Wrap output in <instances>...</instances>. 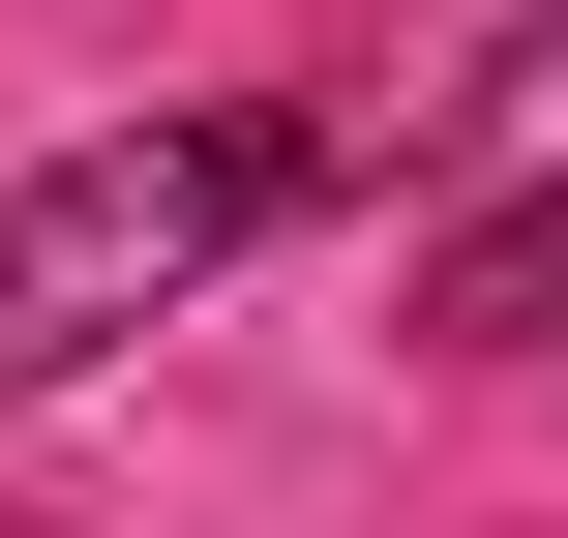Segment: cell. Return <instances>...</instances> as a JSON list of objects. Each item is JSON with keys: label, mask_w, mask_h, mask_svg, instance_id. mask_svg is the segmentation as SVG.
Here are the masks:
<instances>
[{"label": "cell", "mask_w": 568, "mask_h": 538, "mask_svg": "<svg viewBox=\"0 0 568 538\" xmlns=\"http://www.w3.org/2000/svg\"><path fill=\"white\" fill-rule=\"evenodd\" d=\"M270 210H329V150H300L270 90H180V120L30 150V180H0V419H30V389H90L150 300H210Z\"/></svg>", "instance_id": "6da1fadb"}, {"label": "cell", "mask_w": 568, "mask_h": 538, "mask_svg": "<svg viewBox=\"0 0 568 538\" xmlns=\"http://www.w3.org/2000/svg\"><path fill=\"white\" fill-rule=\"evenodd\" d=\"M300 30H329V120H300V150L359 180V150H449V120H479V90L539 60L568 0H300Z\"/></svg>", "instance_id": "7a4b0ae2"}, {"label": "cell", "mask_w": 568, "mask_h": 538, "mask_svg": "<svg viewBox=\"0 0 568 538\" xmlns=\"http://www.w3.org/2000/svg\"><path fill=\"white\" fill-rule=\"evenodd\" d=\"M419 359H568V150L509 210H449V270H419Z\"/></svg>", "instance_id": "3957f363"}]
</instances>
